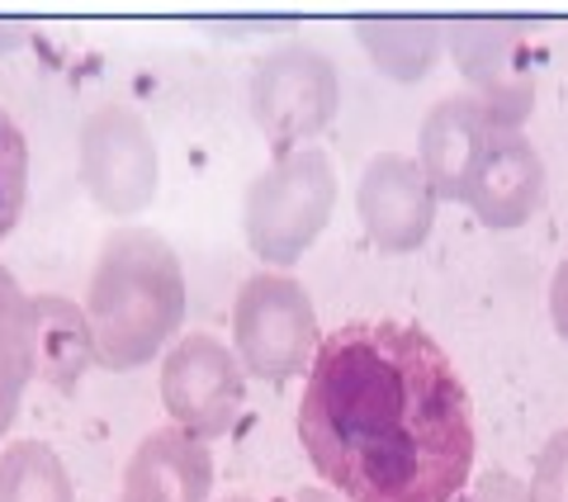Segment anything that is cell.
I'll list each match as a JSON object with an SVG mask.
<instances>
[{
  "label": "cell",
  "mask_w": 568,
  "mask_h": 502,
  "mask_svg": "<svg viewBox=\"0 0 568 502\" xmlns=\"http://www.w3.org/2000/svg\"><path fill=\"white\" fill-rule=\"evenodd\" d=\"M298 441L346 502H455L478 451L465 380L413 322H346L317 342Z\"/></svg>",
  "instance_id": "6da1fadb"
},
{
  "label": "cell",
  "mask_w": 568,
  "mask_h": 502,
  "mask_svg": "<svg viewBox=\"0 0 568 502\" xmlns=\"http://www.w3.org/2000/svg\"><path fill=\"white\" fill-rule=\"evenodd\" d=\"M81 313L100 370L152 365L185 322V265L175 247L156 228H114L95 251Z\"/></svg>",
  "instance_id": "7a4b0ae2"
},
{
  "label": "cell",
  "mask_w": 568,
  "mask_h": 502,
  "mask_svg": "<svg viewBox=\"0 0 568 502\" xmlns=\"http://www.w3.org/2000/svg\"><path fill=\"white\" fill-rule=\"evenodd\" d=\"M332 204H336L332 157L323 148L284 152L246 185V200H242L246 247H252L271 271H290V265L323 238Z\"/></svg>",
  "instance_id": "3957f363"
},
{
  "label": "cell",
  "mask_w": 568,
  "mask_h": 502,
  "mask_svg": "<svg viewBox=\"0 0 568 502\" xmlns=\"http://www.w3.org/2000/svg\"><path fill=\"white\" fill-rule=\"evenodd\" d=\"M317 342V309L290 271H256L242 280L233 299V355L242 374L265 384L308 374Z\"/></svg>",
  "instance_id": "277c9868"
},
{
  "label": "cell",
  "mask_w": 568,
  "mask_h": 502,
  "mask_svg": "<svg viewBox=\"0 0 568 502\" xmlns=\"http://www.w3.org/2000/svg\"><path fill=\"white\" fill-rule=\"evenodd\" d=\"M246 104H252V119L271 142V152L284 157L313 148V138L336 119L342 77L323 48L280 43L256 62L252 81H246Z\"/></svg>",
  "instance_id": "5b68a950"
},
{
  "label": "cell",
  "mask_w": 568,
  "mask_h": 502,
  "mask_svg": "<svg viewBox=\"0 0 568 502\" xmlns=\"http://www.w3.org/2000/svg\"><path fill=\"white\" fill-rule=\"evenodd\" d=\"M77 171L100 213L138 219L152 204L156 181H162V157H156L148 119L123 100L95 104L77 133Z\"/></svg>",
  "instance_id": "8992f818"
},
{
  "label": "cell",
  "mask_w": 568,
  "mask_h": 502,
  "mask_svg": "<svg viewBox=\"0 0 568 502\" xmlns=\"http://www.w3.org/2000/svg\"><path fill=\"white\" fill-rule=\"evenodd\" d=\"M446 48L469 96L493 114L497 129H521L536 110V52L526 24L511 20H459L446 29Z\"/></svg>",
  "instance_id": "52a82bcc"
},
{
  "label": "cell",
  "mask_w": 568,
  "mask_h": 502,
  "mask_svg": "<svg viewBox=\"0 0 568 502\" xmlns=\"http://www.w3.org/2000/svg\"><path fill=\"white\" fill-rule=\"evenodd\" d=\"M242 384L246 374L237 365L233 347H223L209 332H185L162 361V403L171 426L219 441L242 412Z\"/></svg>",
  "instance_id": "ba28073f"
},
{
  "label": "cell",
  "mask_w": 568,
  "mask_h": 502,
  "mask_svg": "<svg viewBox=\"0 0 568 502\" xmlns=\"http://www.w3.org/2000/svg\"><path fill=\"white\" fill-rule=\"evenodd\" d=\"M545 200V161L521 129H493L469 161L459 204L474 209L484 228H521Z\"/></svg>",
  "instance_id": "9c48e42d"
},
{
  "label": "cell",
  "mask_w": 568,
  "mask_h": 502,
  "mask_svg": "<svg viewBox=\"0 0 568 502\" xmlns=\"http://www.w3.org/2000/svg\"><path fill=\"white\" fill-rule=\"evenodd\" d=\"M355 213H361L365 238L388 257H407L417 251L436 228V194L426 190L413 157L379 152L369 157L355 185Z\"/></svg>",
  "instance_id": "30bf717a"
},
{
  "label": "cell",
  "mask_w": 568,
  "mask_h": 502,
  "mask_svg": "<svg viewBox=\"0 0 568 502\" xmlns=\"http://www.w3.org/2000/svg\"><path fill=\"white\" fill-rule=\"evenodd\" d=\"M493 129H497L493 114L469 91L465 96H446V100H436L432 110H426L413 161H417L426 190L436 194V204H459L469 161L478 157V148H484V138Z\"/></svg>",
  "instance_id": "8fae6325"
},
{
  "label": "cell",
  "mask_w": 568,
  "mask_h": 502,
  "mask_svg": "<svg viewBox=\"0 0 568 502\" xmlns=\"http://www.w3.org/2000/svg\"><path fill=\"white\" fill-rule=\"evenodd\" d=\"M209 441L190 436L171 422L142 436L129 464H123V502H209Z\"/></svg>",
  "instance_id": "7c38bea8"
},
{
  "label": "cell",
  "mask_w": 568,
  "mask_h": 502,
  "mask_svg": "<svg viewBox=\"0 0 568 502\" xmlns=\"http://www.w3.org/2000/svg\"><path fill=\"white\" fill-rule=\"evenodd\" d=\"M29 303H33V380H43L58 393H71L85 380V370L95 365L81 303L62 294H29Z\"/></svg>",
  "instance_id": "4fadbf2b"
},
{
  "label": "cell",
  "mask_w": 568,
  "mask_h": 502,
  "mask_svg": "<svg viewBox=\"0 0 568 502\" xmlns=\"http://www.w3.org/2000/svg\"><path fill=\"white\" fill-rule=\"evenodd\" d=\"M33 380V303L0 265V441L20 422V399Z\"/></svg>",
  "instance_id": "5bb4252c"
},
{
  "label": "cell",
  "mask_w": 568,
  "mask_h": 502,
  "mask_svg": "<svg viewBox=\"0 0 568 502\" xmlns=\"http://www.w3.org/2000/svg\"><path fill=\"white\" fill-rule=\"evenodd\" d=\"M355 43L369 52L388 81H422L432 71L436 52L446 48V29L436 20H361Z\"/></svg>",
  "instance_id": "9a60e30c"
},
{
  "label": "cell",
  "mask_w": 568,
  "mask_h": 502,
  "mask_svg": "<svg viewBox=\"0 0 568 502\" xmlns=\"http://www.w3.org/2000/svg\"><path fill=\"white\" fill-rule=\"evenodd\" d=\"M0 502H77V489L48 441L20 436L0 451Z\"/></svg>",
  "instance_id": "2e32d148"
},
{
  "label": "cell",
  "mask_w": 568,
  "mask_h": 502,
  "mask_svg": "<svg viewBox=\"0 0 568 502\" xmlns=\"http://www.w3.org/2000/svg\"><path fill=\"white\" fill-rule=\"evenodd\" d=\"M24 204H29V138L0 110V242L20 228Z\"/></svg>",
  "instance_id": "e0dca14e"
},
{
  "label": "cell",
  "mask_w": 568,
  "mask_h": 502,
  "mask_svg": "<svg viewBox=\"0 0 568 502\" xmlns=\"http://www.w3.org/2000/svg\"><path fill=\"white\" fill-rule=\"evenodd\" d=\"M530 502H568V426L540 445L536 470H530Z\"/></svg>",
  "instance_id": "ac0fdd59"
},
{
  "label": "cell",
  "mask_w": 568,
  "mask_h": 502,
  "mask_svg": "<svg viewBox=\"0 0 568 502\" xmlns=\"http://www.w3.org/2000/svg\"><path fill=\"white\" fill-rule=\"evenodd\" d=\"M474 502H530V489L521 479H511L507 470H488L474 483Z\"/></svg>",
  "instance_id": "d6986e66"
},
{
  "label": "cell",
  "mask_w": 568,
  "mask_h": 502,
  "mask_svg": "<svg viewBox=\"0 0 568 502\" xmlns=\"http://www.w3.org/2000/svg\"><path fill=\"white\" fill-rule=\"evenodd\" d=\"M549 322L568 342V257L555 265V280H549Z\"/></svg>",
  "instance_id": "ffe728a7"
},
{
  "label": "cell",
  "mask_w": 568,
  "mask_h": 502,
  "mask_svg": "<svg viewBox=\"0 0 568 502\" xmlns=\"http://www.w3.org/2000/svg\"><path fill=\"white\" fill-rule=\"evenodd\" d=\"M294 502H342V498L327 493V489H298V493H294Z\"/></svg>",
  "instance_id": "44dd1931"
},
{
  "label": "cell",
  "mask_w": 568,
  "mask_h": 502,
  "mask_svg": "<svg viewBox=\"0 0 568 502\" xmlns=\"http://www.w3.org/2000/svg\"><path fill=\"white\" fill-rule=\"evenodd\" d=\"M223 502H252V498H223Z\"/></svg>",
  "instance_id": "7402d4cb"
}]
</instances>
